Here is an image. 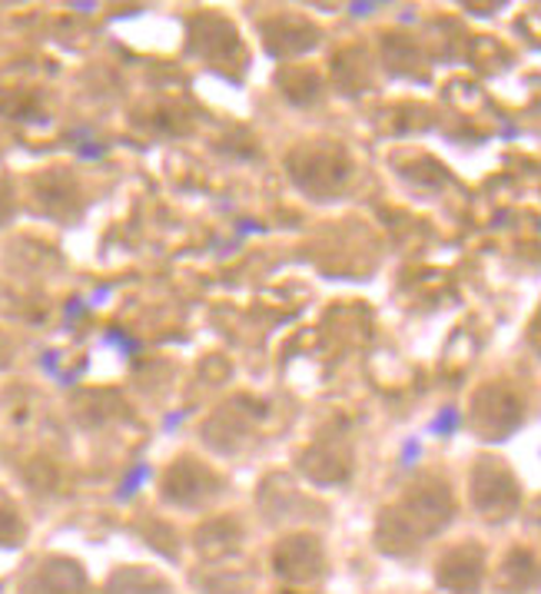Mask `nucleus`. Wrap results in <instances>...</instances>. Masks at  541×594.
Listing matches in <instances>:
<instances>
[{"instance_id": "obj_2", "label": "nucleus", "mask_w": 541, "mask_h": 594, "mask_svg": "<svg viewBox=\"0 0 541 594\" xmlns=\"http://www.w3.org/2000/svg\"><path fill=\"white\" fill-rule=\"evenodd\" d=\"M522 422H525V399L509 382L486 386L472 402V429L489 442L512 436Z\"/></svg>"}, {"instance_id": "obj_8", "label": "nucleus", "mask_w": 541, "mask_h": 594, "mask_svg": "<svg viewBox=\"0 0 541 594\" xmlns=\"http://www.w3.org/2000/svg\"><path fill=\"white\" fill-rule=\"evenodd\" d=\"M486 578V552L476 542L456 545L439 559V585L452 594H479Z\"/></svg>"}, {"instance_id": "obj_12", "label": "nucleus", "mask_w": 541, "mask_h": 594, "mask_svg": "<svg viewBox=\"0 0 541 594\" xmlns=\"http://www.w3.org/2000/svg\"><path fill=\"white\" fill-rule=\"evenodd\" d=\"M243 532L233 519H220V522H206L196 535L200 542V555L206 559H226L236 545H239Z\"/></svg>"}, {"instance_id": "obj_7", "label": "nucleus", "mask_w": 541, "mask_h": 594, "mask_svg": "<svg viewBox=\"0 0 541 594\" xmlns=\"http://www.w3.org/2000/svg\"><path fill=\"white\" fill-rule=\"evenodd\" d=\"M273 565L279 572V578L296 582V585H309V582H316L323 575L326 552H323L319 539H313V535H293V539L279 542V549L273 555Z\"/></svg>"}, {"instance_id": "obj_1", "label": "nucleus", "mask_w": 541, "mask_h": 594, "mask_svg": "<svg viewBox=\"0 0 541 594\" xmlns=\"http://www.w3.org/2000/svg\"><path fill=\"white\" fill-rule=\"evenodd\" d=\"M452 512L456 502L449 485L439 479H426L382 512L376 542L386 555H412L452 522Z\"/></svg>"}, {"instance_id": "obj_14", "label": "nucleus", "mask_w": 541, "mask_h": 594, "mask_svg": "<svg viewBox=\"0 0 541 594\" xmlns=\"http://www.w3.org/2000/svg\"><path fill=\"white\" fill-rule=\"evenodd\" d=\"M512 578V592L522 594L529 592L532 585H535V559L529 555V552H516L509 562H506V582Z\"/></svg>"}, {"instance_id": "obj_15", "label": "nucleus", "mask_w": 541, "mask_h": 594, "mask_svg": "<svg viewBox=\"0 0 541 594\" xmlns=\"http://www.w3.org/2000/svg\"><path fill=\"white\" fill-rule=\"evenodd\" d=\"M20 522H17V515H10V512H0V542H13V539H20Z\"/></svg>"}, {"instance_id": "obj_13", "label": "nucleus", "mask_w": 541, "mask_h": 594, "mask_svg": "<svg viewBox=\"0 0 541 594\" xmlns=\"http://www.w3.org/2000/svg\"><path fill=\"white\" fill-rule=\"evenodd\" d=\"M106 594H173L170 585L156 575H150L146 569H126L116 572L106 585Z\"/></svg>"}, {"instance_id": "obj_11", "label": "nucleus", "mask_w": 541, "mask_h": 594, "mask_svg": "<svg viewBox=\"0 0 541 594\" xmlns=\"http://www.w3.org/2000/svg\"><path fill=\"white\" fill-rule=\"evenodd\" d=\"M83 588H86V582H83L80 565L53 559V562L40 565V572L27 585V594H83Z\"/></svg>"}, {"instance_id": "obj_5", "label": "nucleus", "mask_w": 541, "mask_h": 594, "mask_svg": "<svg viewBox=\"0 0 541 594\" xmlns=\"http://www.w3.org/2000/svg\"><path fill=\"white\" fill-rule=\"evenodd\" d=\"M349 469H353V442L336 426H329L326 432H319V439L303 455V472L313 482H319V485L346 482Z\"/></svg>"}, {"instance_id": "obj_9", "label": "nucleus", "mask_w": 541, "mask_h": 594, "mask_svg": "<svg viewBox=\"0 0 541 594\" xmlns=\"http://www.w3.org/2000/svg\"><path fill=\"white\" fill-rule=\"evenodd\" d=\"M190 47L206 60H233V53H239V37H236L233 23H226L223 17L206 13V17L193 20Z\"/></svg>"}, {"instance_id": "obj_3", "label": "nucleus", "mask_w": 541, "mask_h": 594, "mask_svg": "<svg viewBox=\"0 0 541 594\" xmlns=\"http://www.w3.org/2000/svg\"><path fill=\"white\" fill-rule=\"evenodd\" d=\"M472 502L486 515V522H506L522 505V489L506 462L482 459L472 472Z\"/></svg>"}, {"instance_id": "obj_6", "label": "nucleus", "mask_w": 541, "mask_h": 594, "mask_svg": "<svg viewBox=\"0 0 541 594\" xmlns=\"http://www.w3.org/2000/svg\"><path fill=\"white\" fill-rule=\"evenodd\" d=\"M220 489H223V482L216 472H210L206 465H200L193 459H183L166 472L163 499L180 509H200V505L213 502L220 495Z\"/></svg>"}, {"instance_id": "obj_4", "label": "nucleus", "mask_w": 541, "mask_h": 594, "mask_svg": "<svg viewBox=\"0 0 541 594\" xmlns=\"http://www.w3.org/2000/svg\"><path fill=\"white\" fill-rule=\"evenodd\" d=\"M289 170H293V180L313 193V196H329V193H339L349 180V160L339 146H303L289 156Z\"/></svg>"}, {"instance_id": "obj_10", "label": "nucleus", "mask_w": 541, "mask_h": 594, "mask_svg": "<svg viewBox=\"0 0 541 594\" xmlns=\"http://www.w3.org/2000/svg\"><path fill=\"white\" fill-rule=\"evenodd\" d=\"M263 33H266V47L276 57H296V53H306L319 43V30L313 23H306L303 17H293V13L269 20L263 27Z\"/></svg>"}]
</instances>
